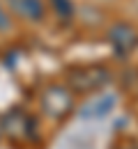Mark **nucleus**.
<instances>
[{
  "mask_svg": "<svg viewBox=\"0 0 138 149\" xmlns=\"http://www.w3.org/2000/svg\"><path fill=\"white\" fill-rule=\"evenodd\" d=\"M21 12L32 21H39L41 14H44V2L41 0H19Z\"/></svg>",
  "mask_w": 138,
  "mask_h": 149,
  "instance_id": "1",
  "label": "nucleus"
},
{
  "mask_svg": "<svg viewBox=\"0 0 138 149\" xmlns=\"http://www.w3.org/2000/svg\"><path fill=\"white\" fill-rule=\"evenodd\" d=\"M9 28V14L2 9V5H0V30H7Z\"/></svg>",
  "mask_w": 138,
  "mask_h": 149,
  "instance_id": "2",
  "label": "nucleus"
}]
</instances>
